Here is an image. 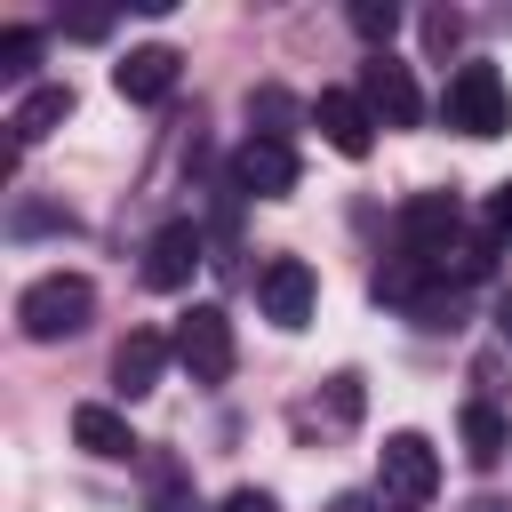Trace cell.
I'll list each match as a JSON object with an SVG mask.
<instances>
[{"label":"cell","instance_id":"cell-1","mask_svg":"<svg viewBox=\"0 0 512 512\" xmlns=\"http://www.w3.org/2000/svg\"><path fill=\"white\" fill-rule=\"evenodd\" d=\"M96 320V288L80 280V272H40L24 296H16V328L32 336V344H64V336H80Z\"/></svg>","mask_w":512,"mask_h":512},{"label":"cell","instance_id":"cell-2","mask_svg":"<svg viewBox=\"0 0 512 512\" xmlns=\"http://www.w3.org/2000/svg\"><path fill=\"white\" fill-rule=\"evenodd\" d=\"M440 120L456 136H504L512 128V88L496 64H456L448 88H440Z\"/></svg>","mask_w":512,"mask_h":512},{"label":"cell","instance_id":"cell-3","mask_svg":"<svg viewBox=\"0 0 512 512\" xmlns=\"http://www.w3.org/2000/svg\"><path fill=\"white\" fill-rule=\"evenodd\" d=\"M176 368L192 376V384H224L232 376V360H240V344H232V320H224V304H192L184 320H176Z\"/></svg>","mask_w":512,"mask_h":512},{"label":"cell","instance_id":"cell-4","mask_svg":"<svg viewBox=\"0 0 512 512\" xmlns=\"http://www.w3.org/2000/svg\"><path fill=\"white\" fill-rule=\"evenodd\" d=\"M392 232H400V256H416V264H448V256H456V232H464V208H456L448 192H416V200H400Z\"/></svg>","mask_w":512,"mask_h":512},{"label":"cell","instance_id":"cell-5","mask_svg":"<svg viewBox=\"0 0 512 512\" xmlns=\"http://www.w3.org/2000/svg\"><path fill=\"white\" fill-rule=\"evenodd\" d=\"M376 480H384L392 504H424V496H440V448H432L424 432H384Z\"/></svg>","mask_w":512,"mask_h":512},{"label":"cell","instance_id":"cell-6","mask_svg":"<svg viewBox=\"0 0 512 512\" xmlns=\"http://www.w3.org/2000/svg\"><path fill=\"white\" fill-rule=\"evenodd\" d=\"M256 304H264V320H272V328H304V320H312V304H320L312 264H304V256H272V264L256 272Z\"/></svg>","mask_w":512,"mask_h":512},{"label":"cell","instance_id":"cell-7","mask_svg":"<svg viewBox=\"0 0 512 512\" xmlns=\"http://www.w3.org/2000/svg\"><path fill=\"white\" fill-rule=\"evenodd\" d=\"M360 104L376 112V128H416L424 120V96H416V80H408L400 56H368L360 64Z\"/></svg>","mask_w":512,"mask_h":512},{"label":"cell","instance_id":"cell-8","mask_svg":"<svg viewBox=\"0 0 512 512\" xmlns=\"http://www.w3.org/2000/svg\"><path fill=\"white\" fill-rule=\"evenodd\" d=\"M296 176H304V168H296V144H288V136H248V144L232 152V184L256 192V200H288Z\"/></svg>","mask_w":512,"mask_h":512},{"label":"cell","instance_id":"cell-9","mask_svg":"<svg viewBox=\"0 0 512 512\" xmlns=\"http://www.w3.org/2000/svg\"><path fill=\"white\" fill-rule=\"evenodd\" d=\"M312 128H320V136H328L344 160H368V144H376V112L360 104V88H320Z\"/></svg>","mask_w":512,"mask_h":512},{"label":"cell","instance_id":"cell-10","mask_svg":"<svg viewBox=\"0 0 512 512\" xmlns=\"http://www.w3.org/2000/svg\"><path fill=\"white\" fill-rule=\"evenodd\" d=\"M192 272H200V224L176 216V224H160V232L144 240V288L168 296V288H184Z\"/></svg>","mask_w":512,"mask_h":512},{"label":"cell","instance_id":"cell-11","mask_svg":"<svg viewBox=\"0 0 512 512\" xmlns=\"http://www.w3.org/2000/svg\"><path fill=\"white\" fill-rule=\"evenodd\" d=\"M176 72H184V56H176L168 40H152V48H128V56L112 64V88H120L128 104H160V96L176 88Z\"/></svg>","mask_w":512,"mask_h":512},{"label":"cell","instance_id":"cell-12","mask_svg":"<svg viewBox=\"0 0 512 512\" xmlns=\"http://www.w3.org/2000/svg\"><path fill=\"white\" fill-rule=\"evenodd\" d=\"M176 360V344L168 336H152V328H128L120 336V352H112V392L120 400H144L152 384H160V368Z\"/></svg>","mask_w":512,"mask_h":512},{"label":"cell","instance_id":"cell-13","mask_svg":"<svg viewBox=\"0 0 512 512\" xmlns=\"http://www.w3.org/2000/svg\"><path fill=\"white\" fill-rule=\"evenodd\" d=\"M64 120H72V88H64V80L24 88V96H16V112H8V144L24 152V144H40V136H56Z\"/></svg>","mask_w":512,"mask_h":512},{"label":"cell","instance_id":"cell-14","mask_svg":"<svg viewBox=\"0 0 512 512\" xmlns=\"http://www.w3.org/2000/svg\"><path fill=\"white\" fill-rule=\"evenodd\" d=\"M72 440H80L88 456H104V464H128V456L144 448V440L128 432V416L104 408V400H80V408H72Z\"/></svg>","mask_w":512,"mask_h":512},{"label":"cell","instance_id":"cell-15","mask_svg":"<svg viewBox=\"0 0 512 512\" xmlns=\"http://www.w3.org/2000/svg\"><path fill=\"white\" fill-rule=\"evenodd\" d=\"M456 440H464V456L488 472V464H504V456H512V416H504L496 400H464V416H456Z\"/></svg>","mask_w":512,"mask_h":512},{"label":"cell","instance_id":"cell-16","mask_svg":"<svg viewBox=\"0 0 512 512\" xmlns=\"http://www.w3.org/2000/svg\"><path fill=\"white\" fill-rule=\"evenodd\" d=\"M352 32L376 48V56H392V32H400V8L392 0H352Z\"/></svg>","mask_w":512,"mask_h":512},{"label":"cell","instance_id":"cell-17","mask_svg":"<svg viewBox=\"0 0 512 512\" xmlns=\"http://www.w3.org/2000/svg\"><path fill=\"white\" fill-rule=\"evenodd\" d=\"M32 64H40V32L32 24H8L0 32V80H32Z\"/></svg>","mask_w":512,"mask_h":512},{"label":"cell","instance_id":"cell-18","mask_svg":"<svg viewBox=\"0 0 512 512\" xmlns=\"http://www.w3.org/2000/svg\"><path fill=\"white\" fill-rule=\"evenodd\" d=\"M152 512H192V472H184L176 456L152 464Z\"/></svg>","mask_w":512,"mask_h":512},{"label":"cell","instance_id":"cell-19","mask_svg":"<svg viewBox=\"0 0 512 512\" xmlns=\"http://www.w3.org/2000/svg\"><path fill=\"white\" fill-rule=\"evenodd\" d=\"M248 120H256V136H288V120H296V104H288L280 88H256V96H248Z\"/></svg>","mask_w":512,"mask_h":512},{"label":"cell","instance_id":"cell-20","mask_svg":"<svg viewBox=\"0 0 512 512\" xmlns=\"http://www.w3.org/2000/svg\"><path fill=\"white\" fill-rule=\"evenodd\" d=\"M456 40H464V16H456V8H432V16H424V48H432V56H448Z\"/></svg>","mask_w":512,"mask_h":512},{"label":"cell","instance_id":"cell-21","mask_svg":"<svg viewBox=\"0 0 512 512\" xmlns=\"http://www.w3.org/2000/svg\"><path fill=\"white\" fill-rule=\"evenodd\" d=\"M328 408H336V424H352V416H360V376H352V368L328 384Z\"/></svg>","mask_w":512,"mask_h":512},{"label":"cell","instance_id":"cell-22","mask_svg":"<svg viewBox=\"0 0 512 512\" xmlns=\"http://www.w3.org/2000/svg\"><path fill=\"white\" fill-rule=\"evenodd\" d=\"M488 240H512V176L488 192Z\"/></svg>","mask_w":512,"mask_h":512},{"label":"cell","instance_id":"cell-23","mask_svg":"<svg viewBox=\"0 0 512 512\" xmlns=\"http://www.w3.org/2000/svg\"><path fill=\"white\" fill-rule=\"evenodd\" d=\"M224 512H280V504H272L264 488H232V496H224Z\"/></svg>","mask_w":512,"mask_h":512},{"label":"cell","instance_id":"cell-24","mask_svg":"<svg viewBox=\"0 0 512 512\" xmlns=\"http://www.w3.org/2000/svg\"><path fill=\"white\" fill-rule=\"evenodd\" d=\"M64 32H72V40H104V32H112V16H96V8H88V16H72Z\"/></svg>","mask_w":512,"mask_h":512},{"label":"cell","instance_id":"cell-25","mask_svg":"<svg viewBox=\"0 0 512 512\" xmlns=\"http://www.w3.org/2000/svg\"><path fill=\"white\" fill-rule=\"evenodd\" d=\"M328 512H392V504H384V496H336Z\"/></svg>","mask_w":512,"mask_h":512},{"label":"cell","instance_id":"cell-26","mask_svg":"<svg viewBox=\"0 0 512 512\" xmlns=\"http://www.w3.org/2000/svg\"><path fill=\"white\" fill-rule=\"evenodd\" d=\"M464 512H512V504H504V496H472Z\"/></svg>","mask_w":512,"mask_h":512},{"label":"cell","instance_id":"cell-27","mask_svg":"<svg viewBox=\"0 0 512 512\" xmlns=\"http://www.w3.org/2000/svg\"><path fill=\"white\" fill-rule=\"evenodd\" d=\"M496 320H504V336H512V296H504V312H496Z\"/></svg>","mask_w":512,"mask_h":512}]
</instances>
